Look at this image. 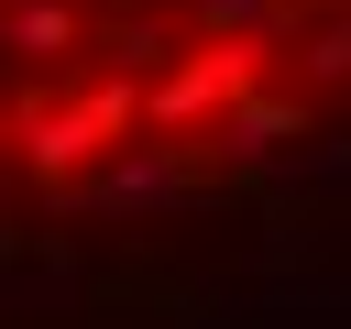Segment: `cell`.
I'll use <instances>...</instances> for the list:
<instances>
[{
    "label": "cell",
    "mask_w": 351,
    "mask_h": 329,
    "mask_svg": "<svg viewBox=\"0 0 351 329\" xmlns=\"http://www.w3.org/2000/svg\"><path fill=\"white\" fill-rule=\"evenodd\" d=\"M263 11H307V0H263Z\"/></svg>",
    "instance_id": "9"
},
{
    "label": "cell",
    "mask_w": 351,
    "mask_h": 329,
    "mask_svg": "<svg viewBox=\"0 0 351 329\" xmlns=\"http://www.w3.org/2000/svg\"><path fill=\"white\" fill-rule=\"evenodd\" d=\"M0 44H11V55H66V44H77V11H66V0H11V11H0Z\"/></svg>",
    "instance_id": "4"
},
{
    "label": "cell",
    "mask_w": 351,
    "mask_h": 329,
    "mask_svg": "<svg viewBox=\"0 0 351 329\" xmlns=\"http://www.w3.org/2000/svg\"><path fill=\"white\" fill-rule=\"evenodd\" d=\"M197 22H208V44H252L274 11H263V0H197Z\"/></svg>",
    "instance_id": "8"
},
{
    "label": "cell",
    "mask_w": 351,
    "mask_h": 329,
    "mask_svg": "<svg viewBox=\"0 0 351 329\" xmlns=\"http://www.w3.org/2000/svg\"><path fill=\"white\" fill-rule=\"evenodd\" d=\"M77 121H88V143H121V132L143 121V88H132V77H99V88L77 99Z\"/></svg>",
    "instance_id": "5"
},
{
    "label": "cell",
    "mask_w": 351,
    "mask_h": 329,
    "mask_svg": "<svg viewBox=\"0 0 351 329\" xmlns=\"http://www.w3.org/2000/svg\"><path fill=\"white\" fill-rule=\"evenodd\" d=\"M296 132H307V99H263V88H252V99L219 110V154H241V164L274 154V143H296Z\"/></svg>",
    "instance_id": "2"
},
{
    "label": "cell",
    "mask_w": 351,
    "mask_h": 329,
    "mask_svg": "<svg viewBox=\"0 0 351 329\" xmlns=\"http://www.w3.org/2000/svg\"><path fill=\"white\" fill-rule=\"evenodd\" d=\"M99 143H88V121L77 110H44V99H22V164L33 175H77Z\"/></svg>",
    "instance_id": "3"
},
{
    "label": "cell",
    "mask_w": 351,
    "mask_h": 329,
    "mask_svg": "<svg viewBox=\"0 0 351 329\" xmlns=\"http://www.w3.org/2000/svg\"><path fill=\"white\" fill-rule=\"evenodd\" d=\"M263 77H274V33H252V44H197V55H176V66L143 88V121L197 132V121H219L230 99H252Z\"/></svg>",
    "instance_id": "1"
},
{
    "label": "cell",
    "mask_w": 351,
    "mask_h": 329,
    "mask_svg": "<svg viewBox=\"0 0 351 329\" xmlns=\"http://www.w3.org/2000/svg\"><path fill=\"white\" fill-rule=\"evenodd\" d=\"M296 77H307V88H340V77H351V33H340V11L296 44Z\"/></svg>",
    "instance_id": "7"
},
{
    "label": "cell",
    "mask_w": 351,
    "mask_h": 329,
    "mask_svg": "<svg viewBox=\"0 0 351 329\" xmlns=\"http://www.w3.org/2000/svg\"><path fill=\"white\" fill-rule=\"evenodd\" d=\"M99 197H110V208H154V197H176V164H165V154H132V164L99 175Z\"/></svg>",
    "instance_id": "6"
}]
</instances>
